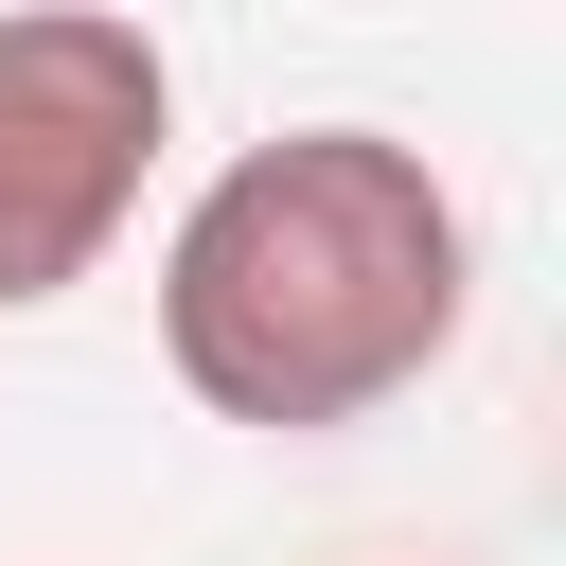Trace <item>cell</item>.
Returning <instances> with one entry per match:
<instances>
[{
  "label": "cell",
  "instance_id": "6da1fadb",
  "mask_svg": "<svg viewBox=\"0 0 566 566\" xmlns=\"http://www.w3.org/2000/svg\"><path fill=\"white\" fill-rule=\"evenodd\" d=\"M460 283H478V248H460V195L424 177V142L283 124L177 212L159 354L212 424L318 442V424H371L389 389H424L460 354Z\"/></svg>",
  "mask_w": 566,
  "mask_h": 566
},
{
  "label": "cell",
  "instance_id": "7a4b0ae2",
  "mask_svg": "<svg viewBox=\"0 0 566 566\" xmlns=\"http://www.w3.org/2000/svg\"><path fill=\"white\" fill-rule=\"evenodd\" d=\"M159 124H177V71L142 18L106 0H0V318L18 301H71L142 177H159Z\"/></svg>",
  "mask_w": 566,
  "mask_h": 566
}]
</instances>
